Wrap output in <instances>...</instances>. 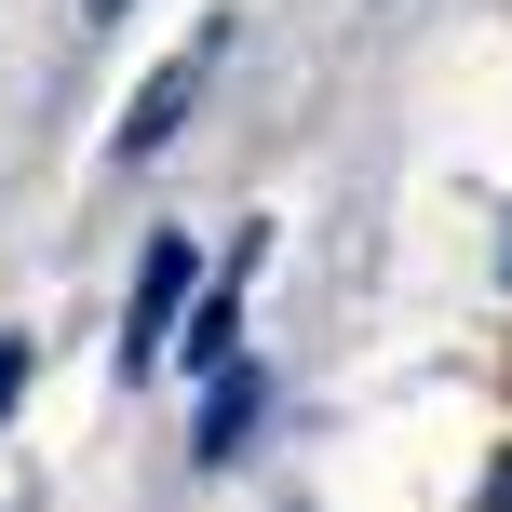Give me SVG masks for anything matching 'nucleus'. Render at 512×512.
I'll return each mask as SVG.
<instances>
[{
	"label": "nucleus",
	"mask_w": 512,
	"mask_h": 512,
	"mask_svg": "<svg viewBox=\"0 0 512 512\" xmlns=\"http://www.w3.org/2000/svg\"><path fill=\"white\" fill-rule=\"evenodd\" d=\"M256 405H270V378H256L243 351H230V364H203V459H216V472L256 445Z\"/></svg>",
	"instance_id": "3"
},
{
	"label": "nucleus",
	"mask_w": 512,
	"mask_h": 512,
	"mask_svg": "<svg viewBox=\"0 0 512 512\" xmlns=\"http://www.w3.org/2000/svg\"><path fill=\"white\" fill-rule=\"evenodd\" d=\"M122 14H135V0H81V27H122Z\"/></svg>",
	"instance_id": "5"
},
{
	"label": "nucleus",
	"mask_w": 512,
	"mask_h": 512,
	"mask_svg": "<svg viewBox=\"0 0 512 512\" xmlns=\"http://www.w3.org/2000/svg\"><path fill=\"white\" fill-rule=\"evenodd\" d=\"M176 297H189V230H162L135 256V310H122V378H149L162 337H176Z\"/></svg>",
	"instance_id": "1"
},
{
	"label": "nucleus",
	"mask_w": 512,
	"mask_h": 512,
	"mask_svg": "<svg viewBox=\"0 0 512 512\" xmlns=\"http://www.w3.org/2000/svg\"><path fill=\"white\" fill-rule=\"evenodd\" d=\"M486 512H512V459H499V472H486Z\"/></svg>",
	"instance_id": "6"
},
{
	"label": "nucleus",
	"mask_w": 512,
	"mask_h": 512,
	"mask_svg": "<svg viewBox=\"0 0 512 512\" xmlns=\"http://www.w3.org/2000/svg\"><path fill=\"white\" fill-rule=\"evenodd\" d=\"M203 54H216V41H189V54H176V68H149V95H135V108H122V135H108V149H122V162H149V149H162V135H176V122H189V95H203Z\"/></svg>",
	"instance_id": "2"
},
{
	"label": "nucleus",
	"mask_w": 512,
	"mask_h": 512,
	"mask_svg": "<svg viewBox=\"0 0 512 512\" xmlns=\"http://www.w3.org/2000/svg\"><path fill=\"white\" fill-rule=\"evenodd\" d=\"M14 391H27V337H0V418H14Z\"/></svg>",
	"instance_id": "4"
}]
</instances>
